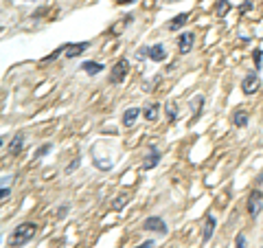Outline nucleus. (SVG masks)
<instances>
[{"label":"nucleus","instance_id":"20","mask_svg":"<svg viewBox=\"0 0 263 248\" xmlns=\"http://www.w3.org/2000/svg\"><path fill=\"white\" fill-rule=\"evenodd\" d=\"M51 150H53V143H46V145H40V147L35 150V158H44V156H46V154L51 152Z\"/></svg>","mask_w":263,"mask_h":248},{"label":"nucleus","instance_id":"4","mask_svg":"<svg viewBox=\"0 0 263 248\" xmlns=\"http://www.w3.org/2000/svg\"><path fill=\"white\" fill-rule=\"evenodd\" d=\"M128 73H130V62L125 57L119 59V62L114 64L112 73H110V84H123L125 77H128Z\"/></svg>","mask_w":263,"mask_h":248},{"label":"nucleus","instance_id":"26","mask_svg":"<svg viewBox=\"0 0 263 248\" xmlns=\"http://www.w3.org/2000/svg\"><path fill=\"white\" fill-rule=\"evenodd\" d=\"M153 246H156V242H153V240H147V242H142V244H138L136 248H153Z\"/></svg>","mask_w":263,"mask_h":248},{"label":"nucleus","instance_id":"21","mask_svg":"<svg viewBox=\"0 0 263 248\" xmlns=\"http://www.w3.org/2000/svg\"><path fill=\"white\" fill-rule=\"evenodd\" d=\"M191 106H193V119H195L197 114H200V106H204V97L197 95V97L193 99V103H191Z\"/></svg>","mask_w":263,"mask_h":248},{"label":"nucleus","instance_id":"10","mask_svg":"<svg viewBox=\"0 0 263 248\" xmlns=\"http://www.w3.org/2000/svg\"><path fill=\"white\" fill-rule=\"evenodd\" d=\"M90 48V42H79V44H64V55L68 59L73 57H79L84 51H88Z\"/></svg>","mask_w":263,"mask_h":248},{"label":"nucleus","instance_id":"16","mask_svg":"<svg viewBox=\"0 0 263 248\" xmlns=\"http://www.w3.org/2000/svg\"><path fill=\"white\" fill-rule=\"evenodd\" d=\"M248 121H250V114L246 112V110H237V112H235V117H233L235 128H246V125H248Z\"/></svg>","mask_w":263,"mask_h":248},{"label":"nucleus","instance_id":"1","mask_svg":"<svg viewBox=\"0 0 263 248\" xmlns=\"http://www.w3.org/2000/svg\"><path fill=\"white\" fill-rule=\"evenodd\" d=\"M37 233V224L35 222H22L18 224L9 235V246L11 248H20V246H26V242H31Z\"/></svg>","mask_w":263,"mask_h":248},{"label":"nucleus","instance_id":"9","mask_svg":"<svg viewBox=\"0 0 263 248\" xmlns=\"http://www.w3.org/2000/svg\"><path fill=\"white\" fill-rule=\"evenodd\" d=\"M142 114V110L138 106H132L123 112V117H121V121H123V128H134L136 121H138V117Z\"/></svg>","mask_w":263,"mask_h":248},{"label":"nucleus","instance_id":"12","mask_svg":"<svg viewBox=\"0 0 263 248\" xmlns=\"http://www.w3.org/2000/svg\"><path fill=\"white\" fill-rule=\"evenodd\" d=\"M215 229H217V220L208 213V216L204 218V231H202V242H208L213 238V233H215Z\"/></svg>","mask_w":263,"mask_h":248},{"label":"nucleus","instance_id":"13","mask_svg":"<svg viewBox=\"0 0 263 248\" xmlns=\"http://www.w3.org/2000/svg\"><path fill=\"white\" fill-rule=\"evenodd\" d=\"M189 18H191V13H178L173 20H169L167 22V31H180V29H184V24L189 22Z\"/></svg>","mask_w":263,"mask_h":248},{"label":"nucleus","instance_id":"5","mask_svg":"<svg viewBox=\"0 0 263 248\" xmlns=\"http://www.w3.org/2000/svg\"><path fill=\"white\" fill-rule=\"evenodd\" d=\"M142 231H151V233H158V235H167L169 227L160 216H151V218H147L145 222H142Z\"/></svg>","mask_w":263,"mask_h":248},{"label":"nucleus","instance_id":"7","mask_svg":"<svg viewBox=\"0 0 263 248\" xmlns=\"http://www.w3.org/2000/svg\"><path fill=\"white\" fill-rule=\"evenodd\" d=\"M195 46V33L193 31H182V35H178V51L186 55L191 53Z\"/></svg>","mask_w":263,"mask_h":248},{"label":"nucleus","instance_id":"17","mask_svg":"<svg viewBox=\"0 0 263 248\" xmlns=\"http://www.w3.org/2000/svg\"><path fill=\"white\" fill-rule=\"evenodd\" d=\"M128 202H130V196H128V194H121V196L117 198V200L112 202V209H114V211H121V209L128 205Z\"/></svg>","mask_w":263,"mask_h":248},{"label":"nucleus","instance_id":"19","mask_svg":"<svg viewBox=\"0 0 263 248\" xmlns=\"http://www.w3.org/2000/svg\"><path fill=\"white\" fill-rule=\"evenodd\" d=\"M252 59H255V70H261V66H263V48H255Z\"/></svg>","mask_w":263,"mask_h":248},{"label":"nucleus","instance_id":"22","mask_svg":"<svg viewBox=\"0 0 263 248\" xmlns=\"http://www.w3.org/2000/svg\"><path fill=\"white\" fill-rule=\"evenodd\" d=\"M175 119H178V108H175V103H167V121Z\"/></svg>","mask_w":263,"mask_h":248},{"label":"nucleus","instance_id":"14","mask_svg":"<svg viewBox=\"0 0 263 248\" xmlns=\"http://www.w3.org/2000/svg\"><path fill=\"white\" fill-rule=\"evenodd\" d=\"M142 117H145L147 123H153L160 117V103H149V106L142 108Z\"/></svg>","mask_w":263,"mask_h":248},{"label":"nucleus","instance_id":"27","mask_svg":"<svg viewBox=\"0 0 263 248\" xmlns=\"http://www.w3.org/2000/svg\"><path fill=\"white\" fill-rule=\"evenodd\" d=\"M252 9V0H246L244 4H241V13H246V11H250Z\"/></svg>","mask_w":263,"mask_h":248},{"label":"nucleus","instance_id":"15","mask_svg":"<svg viewBox=\"0 0 263 248\" xmlns=\"http://www.w3.org/2000/svg\"><path fill=\"white\" fill-rule=\"evenodd\" d=\"M81 70H84L86 75H90V77H97L101 70H106V66H103L101 62H92V59H88V62L81 64Z\"/></svg>","mask_w":263,"mask_h":248},{"label":"nucleus","instance_id":"11","mask_svg":"<svg viewBox=\"0 0 263 248\" xmlns=\"http://www.w3.org/2000/svg\"><path fill=\"white\" fill-rule=\"evenodd\" d=\"M22 147H24V132L20 130V132H15V134H13V139H11L7 152L11 154V156H18V154L22 152Z\"/></svg>","mask_w":263,"mask_h":248},{"label":"nucleus","instance_id":"2","mask_svg":"<svg viewBox=\"0 0 263 248\" xmlns=\"http://www.w3.org/2000/svg\"><path fill=\"white\" fill-rule=\"evenodd\" d=\"M246 211L250 218H259V213L263 211V191L261 189H252L248 200H246Z\"/></svg>","mask_w":263,"mask_h":248},{"label":"nucleus","instance_id":"18","mask_svg":"<svg viewBox=\"0 0 263 248\" xmlns=\"http://www.w3.org/2000/svg\"><path fill=\"white\" fill-rule=\"evenodd\" d=\"M228 11H230V2H228V0H217V15H219V18H224Z\"/></svg>","mask_w":263,"mask_h":248},{"label":"nucleus","instance_id":"8","mask_svg":"<svg viewBox=\"0 0 263 248\" xmlns=\"http://www.w3.org/2000/svg\"><path fill=\"white\" fill-rule=\"evenodd\" d=\"M160 158H162L160 150H158L156 145H149V154H147L145 161H142V169H145V172H149V169H156L158 165H160Z\"/></svg>","mask_w":263,"mask_h":248},{"label":"nucleus","instance_id":"25","mask_svg":"<svg viewBox=\"0 0 263 248\" xmlns=\"http://www.w3.org/2000/svg\"><path fill=\"white\" fill-rule=\"evenodd\" d=\"M9 194H11V189H7V180H2V194H0V198H2V200H7Z\"/></svg>","mask_w":263,"mask_h":248},{"label":"nucleus","instance_id":"30","mask_svg":"<svg viewBox=\"0 0 263 248\" xmlns=\"http://www.w3.org/2000/svg\"><path fill=\"white\" fill-rule=\"evenodd\" d=\"M169 2H178V0H169Z\"/></svg>","mask_w":263,"mask_h":248},{"label":"nucleus","instance_id":"23","mask_svg":"<svg viewBox=\"0 0 263 248\" xmlns=\"http://www.w3.org/2000/svg\"><path fill=\"white\" fill-rule=\"evenodd\" d=\"M79 165H81V158H75V161H73V163H70V165H68V167H66V174H73V172H75V169H77V167H79Z\"/></svg>","mask_w":263,"mask_h":248},{"label":"nucleus","instance_id":"28","mask_svg":"<svg viewBox=\"0 0 263 248\" xmlns=\"http://www.w3.org/2000/svg\"><path fill=\"white\" fill-rule=\"evenodd\" d=\"M255 185H257V187H263V169L259 172V176L255 178Z\"/></svg>","mask_w":263,"mask_h":248},{"label":"nucleus","instance_id":"6","mask_svg":"<svg viewBox=\"0 0 263 248\" xmlns=\"http://www.w3.org/2000/svg\"><path fill=\"white\" fill-rule=\"evenodd\" d=\"M259 88H261V79H259V75H257V70L255 73H248L241 79V92H244L246 97H252Z\"/></svg>","mask_w":263,"mask_h":248},{"label":"nucleus","instance_id":"29","mask_svg":"<svg viewBox=\"0 0 263 248\" xmlns=\"http://www.w3.org/2000/svg\"><path fill=\"white\" fill-rule=\"evenodd\" d=\"M66 213H68V205H64V207H59V218H64Z\"/></svg>","mask_w":263,"mask_h":248},{"label":"nucleus","instance_id":"3","mask_svg":"<svg viewBox=\"0 0 263 248\" xmlns=\"http://www.w3.org/2000/svg\"><path fill=\"white\" fill-rule=\"evenodd\" d=\"M138 57H149L151 62L160 64L167 59V48H164L162 44H153L149 48H138Z\"/></svg>","mask_w":263,"mask_h":248},{"label":"nucleus","instance_id":"24","mask_svg":"<svg viewBox=\"0 0 263 248\" xmlns=\"http://www.w3.org/2000/svg\"><path fill=\"white\" fill-rule=\"evenodd\" d=\"M235 248H246V235L239 233L237 235V242H235Z\"/></svg>","mask_w":263,"mask_h":248}]
</instances>
